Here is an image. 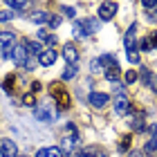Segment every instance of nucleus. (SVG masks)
Wrapping results in <instances>:
<instances>
[{"label": "nucleus", "mask_w": 157, "mask_h": 157, "mask_svg": "<svg viewBox=\"0 0 157 157\" xmlns=\"http://www.w3.org/2000/svg\"><path fill=\"white\" fill-rule=\"evenodd\" d=\"M97 29H99V23L92 20V18H88V20H78V23H74L72 34L76 38H85V36H90V34H97Z\"/></svg>", "instance_id": "20e7f679"}, {"label": "nucleus", "mask_w": 157, "mask_h": 157, "mask_svg": "<svg viewBox=\"0 0 157 157\" xmlns=\"http://www.w3.org/2000/svg\"><path fill=\"white\" fill-rule=\"evenodd\" d=\"M13 47H16V34H11V32H0V56L11 59Z\"/></svg>", "instance_id": "39448f33"}, {"label": "nucleus", "mask_w": 157, "mask_h": 157, "mask_svg": "<svg viewBox=\"0 0 157 157\" xmlns=\"http://www.w3.org/2000/svg\"><path fill=\"white\" fill-rule=\"evenodd\" d=\"M151 40H148V38H144V40H141V52H151Z\"/></svg>", "instance_id": "72a5a7b5"}, {"label": "nucleus", "mask_w": 157, "mask_h": 157, "mask_svg": "<svg viewBox=\"0 0 157 157\" xmlns=\"http://www.w3.org/2000/svg\"><path fill=\"white\" fill-rule=\"evenodd\" d=\"M36 119L43 121V124H52L56 119V110H52L49 103H40V105H36Z\"/></svg>", "instance_id": "423d86ee"}, {"label": "nucleus", "mask_w": 157, "mask_h": 157, "mask_svg": "<svg viewBox=\"0 0 157 157\" xmlns=\"http://www.w3.org/2000/svg\"><path fill=\"white\" fill-rule=\"evenodd\" d=\"M78 157H105L101 151H97V148H85V151L78 153Z\"/></svg>", "instance_id": "b1692460"}, {"label": "nucleus", "mask_w": 157, "mask_h": 157, "mask_svg": "<svg viewBox=\"0 0 157 157\" xmlns=\"http://www.w3.org/2000/svg\"><path fill=\"white\" fill-rule=\"evenodd\" d=\"M13 18V13L9 9H5V11H0V20H11Z\"/></svg>", "instance_id": "473e14b6"}, {"label": "nucleus", "mask_w": 157, "mask_h": 157, "mask_svg": "<svg viewBox=\"0 0 157 157\" xmlns=\"http://www.w3.org/2000/svg\"><path fill=\"white\" fill-rule=\"evenodd\" d=\"M146 112L144 110H137V115H135L132 117V130L135 132H141V130H144V128H146Z\"/></svg>", "instance_id": "2eb2a0df"}, {"label": "nucleus", "mask_w": 157, "mask_h": 157, "mask_svg": "<svg viewBox=\"0 0 157 157\" xmlns=\"http://www.w3.org/2000/svg\"><path fill=\"white\" fill-rule=\"evenodd\" d=\"M32 92H34V94H36V92H40V83H38V81L32 83Z\"/></svg>", "instance_id": "c9c22d12"}, {"label": "nucleus", "mask_w": 157, "mask_h": 157, "mask_svg": "<svg viewBox=\"0 0 157 157\" xmlns=\"http://www.w3.org/2000/svg\"><path fill=\"white\" fill-rule=\"evenodd\" d=\"M97 61H99V67H105V70H108V67H112V65L117 63V59H115L112 54H103V56H99Z\"/></svg>", "instance_id": "5701e85b"}, {"label": "nucleus", "mask_w": 157, "mask_h": 157, "mask_svg": "<svg viewBox=\"0 0 157 157\" xmlns=\"http://www.w3.org/2000/svg\"><path fill=\"white\" fill-rule=\"evenodd\" d=\"M141 5H144L146 9H155V7H157V2H155V0H144Z\"/></svg>", "instance_id": "f704fd0d"}, {"label": "nucleus", "mask_w": 157, "mask_h": 157, "mask_svg": "<svg viewBox=\"0 0 157 157\" xmlns=\"http://www.w3.org/2000/svg\"><path fill=\"white\" fill-rule=\"evenodd\" d=\"M0 155L2 157H18V148L11 139H0Z\"/></svg>", "instance_id": "1a4fd4ad"}, {"label": "nucleus", "mask_w": 157, "mask_h": 157, "mask_svg": "<svg viewBox=\"0 0 157 157\" xmlns=\"http://www.w3.org/2000/svg\"><path fill=\"white\" fill-rule=\"evenodd\" d=\"M59 25H61V16L52 13V18H49V27H59Z\"/></svg>", "instance_id": "7c9ffc66"}, {"label": "nucleus", "mask_w": 157, "mask_h": 157, "mask_svg": "<svg viewBox=\"0 0 157 157\" xmlns=\"http://www.w3.org/2000/svg\"><path fill=\"white\" fill-rule=\"evenodd\" d=\"M38 40H40V45L45 43V45H49V49H52V45H56V40H59V38H56L52 32H47V29H40V32H38Z\"/></svg>", "instance_id": "dca6fc26"}, {"label": "nucleus", "mask_w": 157, "mask_h": 157, "mask_svg": "<svg viewBox=\"0 0 157 157\" xmlns=\"http://www.w3.org/2000/svg\"><path fill=\"white\" fill-rule=\"evenodd\" d=\"M137 70H128V72H126V83H135V81H137Z\"/></svg>", "instance_id": "c85d7f7f"}, {"label": "nucleus", "mask_w": 157, "mask_h": 157, "mask_svg": "<svg viewBox=\"0 0 157 157\" xmlns=\"http://www.w3.org/2000/svg\"><path fill=\"white\" fill-rule=\"evenodd\" d=\"M141 83H144L146 88H151L153 92H157V76L151 70H141Z\"/></svg>", "instance_id": "ddd939ff"}, {"label": "nucleus", "mask_w": 157, "mask_h": 157, "mask_svg": "<svg viewBox=\"0 0 157 157\" xmlns=\"http://www.w3.org/2000/svg\"><path fill=\"white\" fill-rule=\"evenodd\" d=\"M23 45L27 47V52H29L32 56H40L45 49H43V45L40 43H36V40H23Z\"/></svg>", "instance_id": "a211bd4d"}, {"label": "nucleus", "mask_w": 157, "mask_h": 157, "mask_svg": "<svg viewBox=\"0 0 157 157\" xmlns=\"http://www.w3.org/2000/svg\"><path fill=\"white\" fill-rule=\"evenodd\" d=\"M78 148V128L74 124H65L61 137V153H72Z\"/></svg>", "instance_id": "f257e3e1"}, {"label": "nucleus", "mask_w": 157, "mask_h": 157, "mask_svg": "<svg viewBox=\"0 0 157 157\" xmlns=\"http://www.w3.org/2000/svg\"><path fill=\"white\" fill-rule=\"evenodd\" d=\"M135 32H137V27L130 25L124 36V43H126V52H137V38H135Z\"/></svg>", "instance_id": "9b49d317"}, {"label": "nucleus", "mask_w": 157, "mask_h": 157, "mask_svg": "<svg viewBox=\"0 0 157 157\" xmlns=\"http://www.w3.org/2000/svg\"><path fill=\"white\" fill-rule=\"evenodd\" d=\"M63 59L67 61V65H76V63H78V49L72 45V43L63 45Z\"/></svg>", "instance_id": "6e6552de"}, {"label": "nucleus", "mask_w": 157, "mask_h": 157, "mask_svg": "<svg viewBox=\"0 0 157 157\" xmlns=\"http://www.w3.org/2000/svg\"><path fill=\"white\" fill-rule=\"evenodd\" d=\"M49 92H52V97L56 101V108L59 110H70V94H67V90L61 85V81H54L52 85H49Z\"/></svg>", "instance_id": "f03ea898"}, {"label": "nucleus", "mask_w": 157, "mask_h": 157, "mask_svg": "<svg viewBox=\"0 0 157 157\" xmlns=\"http://www.w3.org/2000/svg\"><path fill=\"white\" fill-rule=\"evenodd\" d=\"M119 76H121V67L117 65V63H115L112 67L105 70V78H108L110 83H117V81H119Z\"/></svg>", "instance_id": "aec40b11"}, {"label": "nucleus", "mask_w": 157, "mask_h": 157, "mask_svg": "<svg viewBox=\"0 0 157 157\" xmlns=\"http://www.w3.org/2000/svg\"><path fill=\"white\" fill-rule=\"evenodd\" d=\"M128 146H130V135H124L119 141V151H128Z\"/></svg>", "instance_id": "cd10ccee"}, {"label": "nucleus", "mask_w": 157, "mask_h": 157, "mask_svg": "<svg viewBox=\"0 0 157 157\" xmlns=\"http://www.w3.org/2000/svg\"><path fill=\"white\" fill-rule=\"evenodd\" d=\"M148 20H153V23H157V9H155V11H151V13H148Z\"/></svg>", "instance_id": "4c0bfd02"}, {"label": "nucleus", "mask_w": 157, "mask_h": 157, "mask_svg": "<svg viewBox=\"0 0 157 157\" xmlns=\"http://www.w3.org/2000/svg\"><path fill=\"white\" fill-rule=\"evenodd\" d=\"M74 76H76V65H67L65 72H63V78L67 81V78H74Z\"/></svg>", "instance_id": "bb28decb"}, {"label": "nucleus", "mask_w": 157, "mask_h": 157, "mask_svg": "<svg viewBox=\"0 0 157 157\" xmlns=\"http://www.w3.org/2000/svg\"><path fill=\"white\" fill-rule=\"evenodd\" d=\"M108 101H110V97L103 94V92H92L90 94V105L92 108H103V105H108Z\"/></svg>", "instance_id": "f8f14e48"}, {"label": "nucleus", "mask_w": 157, "mask_h": 157, "mask_svg": "<svg viewBox=\"0 0 157 157\" xmlns=\"http://www.w3.org/2000/svg\"><path fill=\"white\" fill-rule=\"evenodd\" d=\"M117 9H119L117 2H110V0H108V2H101V5H99V18H101V20H112L115 13H117Z\"/></svg>", "instance_id": "0eeeda50"}, {"label": "nucleus", "mask_w": 157, "mask_h": 157, "mask_svg": "<svg viewBox=\"0 0 157 157\" xmlns=\"http://www.w3.org/2000/svg\"><path fill=\"white\" fill-rule=\"evenodd\" d=\"M148 40H151V47L155 49V47H157V32H151V34H148Z\"/></svg>", "instance_id": "2f4dec72"}, {"label": "nucleus", "mask_w": 157, "mask_h": 157, "mask_svg": "<svg viewBox=\"0 0 157 157\" xmlns=\"http://www.w3.org/2000/svg\"><path fill=\"white\" fill-rule=\"evenodd\" d=\"M49 18H52V13H47V11H34L29 16L32 23H38V25H49Z\"/></svg>", "instance_id": "f3484780"}, {"label": "nucleus", "mask_w": 157, "mask_h": 157, "mask_svg": "<svg viewBox=\"0 0 157 157\" xmlns=\"http://www.w3.org/2000/svg\"><path fill=\"white\" fill-rule=\"evenodd\" d=\"M61 148H56V146H49V148H40V151L36 153V157H61Z\"/></svg>", "instance_id": "412c9836"}, {"label": "nucleus", "mask_w": 157, "mask_h": 157, "mask_svg": "<svg viewBox=\"0 0 157 157\" xmlns=\"http://www.w3.org/2000/svg\"><path fill=\"white\" fill-rule=\"evenodd\" d=\"M128 110H130V101H128V97L121 92V94L115 97V112L117 115H128Z\"/></svg>", "instance_id": "9d476101"}, {"label": "nucleus", "mask_w": 157, "mask_h": 157, "mask_svg": "<svg viewBox=\"0 0 157 157\" xmlns=\"http://www.w3.org/2000/svg\"><path fill=\"white\" fill-rule=\"evenodd\" d=\"M56 56H59V54H56V49H45V52L38 56V63H40L43 67H49L56 61Z\"/></svg>", "instance_id": "4468645a"}, {"label": "nucleus", "mask_w": 157, "mask_h": 157, "mask_svg": "<svg viewBox=\"0 0 157 157\" xmlns=\"http://www.w3.org/2000/svg\"><path fill=\"white\" fill-rule=\"evenodd\" d=\"M126 157H144V155H141V153H139V151H130V153H128V155H126Z\"/></svg>", "instance_id": "58836bf2"}, {"label": "nucleus", "mask_w": 157, "mask_h": 157, "mask_svg": "<svg viewBox=\"0 0 157 157\" xmlns=\"http://www.w3.org/2000/svg\"><path fill=\"white\" fill-rule=\"evenodd\" d=\"M63 11H65L70 18H74V9H72V7H63Z\"/></svg>", "instance_id": "e433bc0d"}, {"label": "nucleus", "mask_w": 157, "mask_h": 157, "mask_svg": "<svg viewBox=\"0 0 157 157\" xmlns=\"http://www.w3.org/2000/svg\"><path fill=\"white\" fill-rule=\"evenodd\" d=\"M151 132H153V137H151V141L146 144V153H148V155H155V153H157V124L151 126Z\"/></svg>", "instance_id": "6ab92c4d"}, {"label": "nucleus", "mask_w": 157, "mask_h": 157, "mask_svg": "<svg viewBox=\"0 0 157 157\" xmlns=\"http://www.w3.org/2000/svg\"><path fill=\"white\" fill-rule=\"evenodd\" d=\"M11 59H13V63H16L18 67H25V70H32V67H34V63H36V61L32 59V54L27 52V47H25V45H16V47H13Z\"/></svg>", "instance_id": "7ed1b4c3"}, {"label": "nucleus", "mask_w": 157, "mask_h": 157, "mask_svg": "<svg viewBox=\"0 0 157 157\" xmlns=\"http://www.w3.org/2000/svg\"><path fill=\"white\" fill-rule=\"evenodd\" d=\"M7 7H9V9H16V11H25V9H27V2H18V0H9V2H7Z\"/></svg>", "instance_id": "393cba45"}, {"label": "nucleus", "mask_w": 157, "mask_h": 157, "mask_svg": "<svg viewBox=\"0 0 157 157\" xmlns=\"http://www.w3.org/2000/svg\"><path fill=\"white\" fill-rule=\"evenodd\" d=\"M23 103H27V105H36V94L29 90V92H25V97H23Z\"/></svg>", "instance_id": "a878e982"}, {"label": "nucleus", "mask_w": 157, "mask_h": 157, "mask_svg": "<svg viewBox=\"0 0 157 157\" xmlns=\"http://www.w3.org/2000/svg\"><path fill=\"white\" fill-rule=\"evenodd\" d=\"M128 61H130L132 65H137V63H139V54L137 52H128Z\"/></svg>", "instance_id": "c756f323"}, {"label": "nucleus", "mask_w": 157, "mask_h": 157, "mask_svg": "<svg viewBox=\"0 0 157 157\" xmlns=\"http://www.w3.org/2000/svg\"><path fill=\"white\" fill-rule=\"evenodd\" d=\"M16 81H18V76H16V74H9V76H7L5 81H2V90L7 92V94H13V90H16L13 85H16Z\"/></svg>", "instance_id": "4be33fe9"}]
</instances>
